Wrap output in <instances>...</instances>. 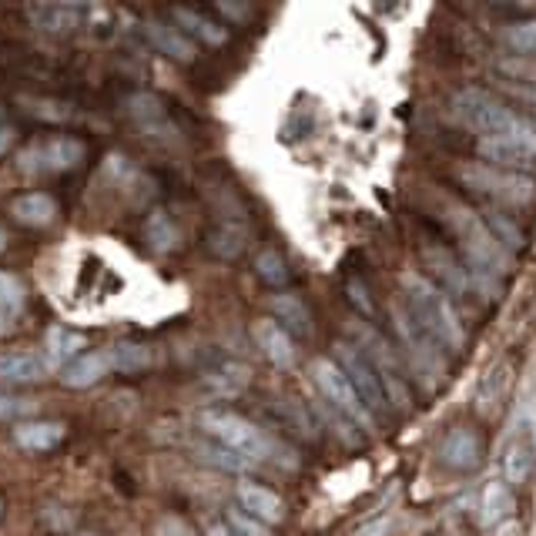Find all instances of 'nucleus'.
I'll list each match as a JSON object with an SVG mask.
<instances>
[{"label": "nucleus", "mask_w": 536, "mask_h": 536, "mask_svg": "<svg viewBox=\"0 0 536 536\" xmlns=\"http://www.w3.org/2000/svg\"><path fill=\"white\" fill-rule=\"evenodd\" d=\"M446 222L456 232L459 245H463V255H466L463 265H466V275H469V289L500 299L503 275L510 272V255L496 245L490 228H486V222L473 212V208L446 205Z\"/></svg>", "instance_id": "nucleus-1"}, {"label": "nucleus", "mask_w": 536, "mask_h": 536, "mask_svg": "<svg viewBox=\"0 0 536 536\" xmlns=\"http://www.w3.org/2000/svg\"><path fill=\"white\" fill-rule=\"evenodd\" d=\"M399 285H402V292H406V312L413 315V322L419 329H423L443 352H463L466 332L453 309V302H449V295L439 289L433 279H426V275H419V272H402Z\"/></svg>", "instance_id": "nucleus-2"}, {"label": "nucleus", "mask_w": 536, "mask_h": 536, "mask_svg": "<svg viewBox=\"0 0 536 536\" xmlns=\"http://www.w3.org/2000/svg\"><path fill=\"white\" fill-rule=\"evenodd\" d=\"M453 118L463 128L476 131L480 138H520V141H536V128L523 114H516L510 104L496 98L486 88H463L449 101Z\"/></svg>", "instance_id": "nucleus-3"}, {"label": "nucleus", "mask_w": 536, "mask_h": 536, "mask_svg": "<svg viewBox=\"0 0 536 536\" xmlns=\"http://www.w3.org/2000/svg\"><path fill=\"white\" fill-rule=\"evenodd\" d=\"M456 178L463 181V188H469L473 195L500 201V205L523 208L536 198V178L533 175L503 171V168L486 165V161H469V165H459Z\"/></svg>", "instance_id": "nucleus-4"}, {"label": "nucleus", "mask_w": 536, "mask_h": 536, "mask_svg": "<svg viewBox=\"0 0 536 536\" xmlns=\"http://www.w3.org/2000/svg\"><path fill=\"white\" fill-rule=\"evenodd\" d=\"M198 426L205 429L218 446L245 456L248 463H262V459L272 456V443H268V436L238 413H228V409H208V413L198 416Z\"/></svg>", "instance_id": "nucleus-5"}, {"label": "nucleus", "mask_w": 536, "mask_h": 536, "mask_svg": "<svg viewBox=\"0 0 536 536\" xmlns=\"http://www.w3.org/2000/svg\"><path fill=\"white\" fill-rule=\"evenodd\" d=\"M312 379H315V386H319V392L325 396V402H329V406L342 419H346L349 426H359V429H366V433H372V429H376V419H372L369 409L362 406L359 392L352 389V382L346 379V372L335 366L332 359H315L312 362Z\"/></svg>", "instance_id": "nucleus-6"}, {"label": "nucleus", "mask_w": 536, "mask_h": 536, "mask_svg": "<svg viewBox=\"0 0 536 536\" xmlns=\"http://www.w3.org/2000/svg\"><path fill=\"white\" fill-rule=\"evenodd\" d=\"M359 339H362V346H366L362 356H366L372 362V369H376L379 386H382V392H386V402H392L399 413H409V409H413V392H409L406 369H402V362L396 359L392 346L372 329H362Z\"/></svg>", "instance_id": "nucleus-7"}, {"label": "nucleus", "mask_w": 536, "mask_h": 536, "mask_svg": "<svg viewBox=\"0 0 536 536\" xmlns=\"http://www.w3.org/2000/svg\"><path fill=\"white\" fill-rule=\"evenodd\" d=\"M335 366L346 372V379L352 382V389L359 392L362 406L369 409L372 419H382L389 413V402H386V392L379 386V376L376 369H372V362L362 356L359 346H352V342H335Z\"/></svg>", "instance_id": "nucleus-8"}, {"label": "nucleus", "mask_w": 536, "mask_h": 536, "mask_svg": "<svg viewBox=\"0 0 536 536\" xmlns=\"http://www.w3.org/2000/svg\"><path fill=\"white\" fill-rule=\"evenodd\" d=\"M392 319H396V332L402 339V346H406L409 352V366H413L416 376L429 379V389H436V379L446 372V352L436 346L429 335L419 329V325L413 322V315H409L406 309H392Z\"/></svg>", "instance_id": "nucleus-9"}, {"label": "nucleus", "mask_w": 536, "mask_h": 536, "mask_svg": "<svg viewBox=\"0 0 536 536\" xmlns=\"http://www.w3.org/2000/svg\"><path fill=\"white\" fill-rule=\"evenodd\" d=\"M88 148L78 138H51L44 145H31L27 151H21L17 158V168L24 175H41V171H71L78 168Z\"/></svg>", "instance_id": "nucleus-10"}, {"label": "nucleus", "mask_w": 536, "mask_h": 536, "mask_svg": "<svg viewBox=\"0 0 536 536\" xmlns=\"http://www.w3.org/2000/svg\"><path fill=\"white\" fill-rule=\"evenodd\" d=\"M436 456H439V463L446 469H453V473H473V469H480L483 463V443H480V436H476V429L453 426L439 439Z\"/></svg>", "instance_id": "nucleus-11"}, {"label": "nucleus", "mask_w": 536, "mask_h": 536, "mask_svg": "<svg viewBox=\"0 0 536 536\" xmlns=\"http://www.w3.org/2000/svg\"><path fill=\"white\" fill-rule=\"evenodd\" d=\"M480 158L490 161L493 168L503 171H520L526 175L536 168V141H520V138H480L476 141Z\"/></svg>", "instance_id": "nucleus-12"}, {"label": "nucleus", "mask_w": 536, "mask_h": 536, "mask_svg": "<svg viewBox=\"0 0 536 536\" xmlns=\"http://www.w3.org/2000/svg\"><path fill=\"white\" fill-rule=\"evenodd\" d=\"M419 255H423V265L429 268V275L439 279V289L443 292H453V295L469 292L466 265L459 262L456 252H449V248H443V245H423L419 248Z\"/></svg>", "instance_id": "nucleus-13"}, {"label": "nucleus", "mask_w": 536, "mask_h": 536, "mask_svg": "<svg viewBox=\"0 0 536 536\" xmlns=\"http://www.w3.org/2000/svg\"><path fill=\"white\" fill-rule=\"evenodd\" d=\"M235 500H238V506H242V513H248L252 520L265 523V526L282 523V516H285L282 496L272 493L262 483H238L235 486Z\"/></svg>", "instance_id": "nucleus-14"}, {"label": "nucleus", "mask_w": 536, "mask_h": 536, "mask_svg": "<svg viewBox=\"0 0 536 536\" xmlns=\"http://www.w3.org/2000/svg\"><path fill=\"white\" fill-rule=\"evenodd\" d=\"M252 335H255L258 349H262V356L272 362V366H279V369H292L295 366V342L279 322L258 319L252 325Z\"/></svg>", "instance_id": "nucleus-15"}, {"label": "nucleus", "mask_w": 536, "mask_h": 536, "mask_svg": "<svg viewBox=\"0 0 536 536\" xmlns=\"http://www.w3.org/2000/svg\"><path fill=\"white\" fill-rule=\"evenodd\" d=\"M51 376V366L34 356V352H0V382H14V386H34Z\"/></svg>", "instance_id": "nucleus-16"}, {"label": "nucleus", "mask_w": 536, "mask_h": 536, "mask_svg": "<svg viewBox=\"0 0 536 536\" xmlns=\"http://www.w3.org/2000/svg\"><path fill=\"white\" fill-rule=\"evenodd\" d=\"M64 439V423L54 419H24L14 429V443L27 449V453H47Z\"/></svg>", "instance_id": "nucleus-17"}, {"label": "nucleus", "mask_w": 536, "mask_h": 536, "mask_svg": "<svg viewBox=\"0 0 536 536\" xmlns=\"http://www.w3.org/2000/svg\"><path fill=\"white\" fill-rule=\"evenodd\" d=\"M111 372V359L108 352H84L74 362H67L61 369V382L67 389H88L94 382H101Z\"/></svg>", "instance_id": "nucleus-18"}, {"label": "nucleus", "mask_w": 536, "mask_h": 536, "mask_svg": "<svg viewBox=\"0 0 536 536\" xmlns=\"http://www.w3.org/2000/svg\"><path fill=\"white\" fill-rule=\"evenodd\" d=\"M128 114L141 131L151 134V138H155V134H175V124H171L165 104H161V98H155V94H134L128 101Z\"/></svg>", "instance_id": "nucleus-19"}, {"label": "nucleus", "mask_w": 536, "mask_h": 536, "mask_svg": "<svg viewBox=\"0 0 536 536\" xmlns=\"http://www.w3.org/2000/svg\"><path fill=\"white\" fill-rule=\"evenodd\" d=\"M536 469V446L533 439L513 436L503 453V483L506 486H523Z\"/></svg>", "instance_id": "nucleus-20"}, {"label": "nucleus", "mask_w": 536, "mask_h": 536, "mask_svg": "<svg viewBox=\"0 0 536 536\" xmlns=\"http://www.w3.org/2000/svg\"><path fill=\"white\" fill-rule=\"evenodd\" d=\"M44 346H47V356L44 362L51 369H64L67 362H74L81 356V349L88 346V339H84L81 332L74 329H64V325H51L44 335Z\"/></svg>", "instance_id": "nucleus-21"}, {"label": "nucleus", "mask_w": 536, "mask_h": 536, "mask_svg": "<svg viewBox=\"0 0 536 536\" xmlns=\"http://www.w3.org/2000/svg\"><path fill=\"white\" fill-rule=\"evenodd\" d=\"M11 215L27 228H47L57 218V201L47 191H27L11 201Z\"/></svg>", "instance_id": "nucleus-22"}, {"label": "nucleus", "mask_w": 536, "mask_h": 536, "mask_svg": "<svg viewBox=\"0 0 536 536\" xmlns=\"http://www.w3.org/2000/svg\"><path fill=\"white\" fill-rule=\"evenodd\" d=\"M145 34L151 37V44H155L161 54L171 57V61H181V64L195 61V44H191L178 27H171L165 21H148Z\"/></svg>", "instance_id": "nucleus-23"}, {"label": "nucleus", "mask_w": 536, "mask_h": 536, "mask_svg": "<svg viewBox=\"0 0 536 536\" xmlns=\"http://www.w3.org/2000/svg\"><path fill=\"white\" fill-rule=\"evenodd\" d=\"M171 17H175V24H178L181 34H191V37H198V41H205V44H212V47L228 41V31H225L222 24L208 21L205 14L191 11V7H175V11H171Z\"/></svg>", "instance_id": "nucleus-24"}, {"label": "nucleus", "mask_w": 536, "mask_h": 536, "mask_svg": "<svg viewBox=\"0 0 536 536\" xmlns=\"http://www.w3.org/2000/svg\"><path fill=\"white\" fill-rule=\"evenodd\" d=\"M506 386H510V362H496V366L486 372L483 382H480V392H476V409L483 416H493L496 406L503 402L506 396Z\"/></svg>", "instance_id": "nucleus-25"}, {"label": "nucleus", "mask_w": 536, "mask_h": 536, "mask_svg": "<svg viewBox=\"0 0 536 536\" xmlns=\"http://www.w3.org/2000/svg\"><path fill=\"white\" fill-rule=\"evenodd\" d=\"M516 510V496L506 483H486L483 503H480V520L483 526H500L506 516H513Z\"/></svg>", "instance_id": "nucleus-26"}, {"label": "nucleus", "mask_w": 536, "mask_h": 536, "mask_svg": "<svg viewBox=\"0 0 536 536\" xmlns=\"http://www.w3.org/2000/svg\"><path fill=\"white\" fill-rule=\"evenodd\" d=\"M272 312L279 315V322H285V332L295 335H309L312 332V312L299 295H275L272 299Z\"/></svg>", "instance_id": "nucleus-27"}, {"label": "nucleus", "mask_w": 536, "mask_h": 536, "mask_svg": "<svg viewBox=\"0 0 536 536\" xmlns=\"http://www.w3.org/2000/svg\"><path fill=\"white\" fill-rule=\"evenodd\" d=\"M24 309V285L14 275L0 272V335L14 332Z\"/></svg>", "instance_id": "nucleus-28"}, {"label": "nucleus", "mask_w": 536, "mask_h": 536, "mask_svg": "<svg viewBox=\"0 0 536 536\" xmlns=\"http://www.w3.org/2000/svg\"><path fill=\"white\" fill-rule=\"evenodd\" d=\"M480 218L486 222L490 235L496 238V245H500L506 255H520L523 248H526V238L520 232V225H516L510 215H503V212H496V208H490V212L480 215Z\"/></svg>", "instance_id": "nucleus-29"}, {"label": "nucleus", "mask_w": 536, "mask_h": 536, "mask_svg": "<svg viewBox=\"0 0 536 536\" xmlns=\"http://www.w3.org/2000/svg\"><path fill=\"white\" fill-rule=\"evenodd\" d=\"M31 17H34V24L41 27V31L64 34V31H71V27L78 24V7H71V4H44V7H34Z\"/></svg>", "instance_id": "nucleus-30"}, {"label": "nucleus", "mask_w": 536, "mask_h": 536, "mask_svg": "<svg viewBox=\"0 0 536 536\" xmlns=\"http://www.w3.org/2000/svg\"><path fill=\"white\" fill-rule=\"evenodd\" d=\"M108 359H111V372H141L148 369L155 356H151L148 346H138V342H118V346L108 349Z\"/></svg>", "instance_id": "nucleus-31"}, {"label": "nucleus", "mask_w": 536, "mask_h": 536, "mask_svg": "<svg viewBox=\"0 0 536 536\" xmlns=\"http://www.w3.org/2000/svg\"><path fill=\"white\" fill-rule=\"evenodd\" d=\"M503 44L513 47L516 54H526V57H536V17H530V21H513L506 24L503 31Z\"/></svg>", "instance_id": "nucleus-32"}, {"label": "nucleus", "mask_w": 536, "mask_h": 536, "mask_svg": "<svg viewBox=\"0 0 536 536\" xmlns=\"http://www.w3.org/2000/svg\"><path fill=\"white\" fill-rule=\"evenodd\" d=\"M195 453H198V459H205L208 466L225 469V473H245V469L255 466V463H248L245 456H238L225 446H195Z\"/></svg>", "instance_id": "nucleus-33"}, {"label": "nucleus", "mask_w": 536, "mask_h": 536, "mask_svg": "<svg viewBox=\"0 0 536 536\" xmlns=\"http://www.w3.org/2000/svg\"><path fill=\"white\" fill-rule=\"evenodd\" d=\"M148 242L155 252H171L178 245V228L171 225V218L165 212H155L148 218Z\"/></svg>", "instance_id": "nucleus-34"}, {"label": "nucleus", "mask_w": 536, "mask_h": 536, "mask_svg": "<svg viewBox=\"0 0 536 536\" xmlns=\"http://www.w3.org/2000/svg\"><path fill=\"white\" fill-rule=\"evenodd\" d=\"M255 268H258V279H262L265 285L289 282V265H285V258L279 252H272V248H265V252L255 258Z\"/></svg>", "instance_id": "nucleus-35"}, {"label": "nucleus", "mask_w": 536, "mask_h": 536, "mask_svg": "<svg viewBox=\"0 0 536 536\" xmlns=\"http://www.w3.org/2000/svg\"><path fill=\"white\" fill-rule=\"evenodd\" d=\"M245 228L242 225H225V228H218V232L212 235V252L215 255H222V258H235V255H242V248H245Z\"/></svg>", "instance_id": "nucleus-36"}, {"label": "nucleus", "mask_w": 536, "mask_h": 536, "mask_svg": "<svg viewBox=\"0 0 536 536\" xmlns=\"http://www.w3.org/2000/svg\"><path fill=\"white\" fill-rule=\"evenodd\" d=\"M37 413V402L34 399H24V396H0V419H21Z\"/></svg>", "instance_id": "nucleus-37"}, {"label": "nucleus", "mask_w": 536, "mask_h": 536, "mask_svg": "<svg viewBox=\"0 0 536 536\" xmlns=\"http://www.w3.org/2000/svg\"><path fill=\"white\" fill-rule=\"evenodd\" d=\"M228 526H232L238 536H268L265 523L252 520V516L242 513V510H232V516H228Z\"/></svg>", "instance_id": "nucleus-38"}, {"label": "nucleus", "mask_w": 536, "mask_h": 536, "mask_svg": "<svg viewBox=\"0 0 536 536\" xmlns=\"http://www.w3.org/2000/svg\"><path fill=\"white\" fill-rule=\"evenodd\" d=\"M155 536H198L191 530L188 520H181V516H161L155 523Z\"/></svg>", "instance_id": "nucleus-39"}, {"label": "nucleus", "mask_w": 536, "mask_h": 536, "mask_svg": "<svg viewBox=\"0 0 536 536\" xmlns=\"http://www.w3.org/2000/svg\"><path fill=\"white\" fill-rule=\"evenodd\" d=\"M11 145H14V128L11 124H0V155H4Z\"/></svg>", "instance_id": "nucleus-40"}, {"label": "nucleus", "mask_w": 536, "mask_h": 536, "mask_svg": "<svg viewBox=\"0 0 536 536\" xmlns=\"http://www.w3.org/2000/svg\"><path fill=\"white\" fill-rule=\"evenodd\" d=\"M205 536H238V533H235L228 523H212V526H208V533H205Z\"/></svg>", "instance_id": "nucleus-41"}, {"label": "nucleus", "mask_w": 536, "mask_h": 536, "mask_svg": "<svg viewBox=\"0 0 536 536\" xmlns=\"http://www.w3.org/2000/svg\"><path fill=\"white\" fill-rule=\"evenodd\" d=\"M4 248H7V232L0 228V252H4Z\"/></svg>", "instance_id": "nucleus-42"}, {"label": "nucleus", "mask_w": 536, "mask_h": 536, "mask_svg": "<svg viewBox=\"0 0 536 536\" xmlns=\"http://www.w3.org/2000/svg\"><path fill=\"white\" fill-rule=\"evenodd\" d=\"M0 516H4V503H0Z\"/></svg>", "instance_id": "nucleus-43"}]
</instances>
